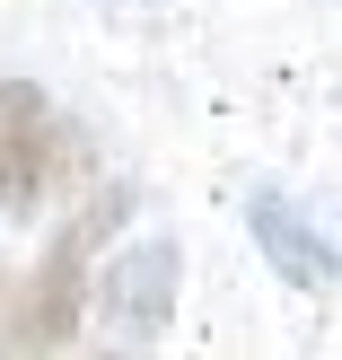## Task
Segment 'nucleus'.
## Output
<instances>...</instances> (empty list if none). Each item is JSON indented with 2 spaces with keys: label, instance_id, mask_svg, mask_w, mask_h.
Masks as SVG:
<instances>
[{
  "label": "nucleus",
  "instance_id": "obj_4",
  "mask_svg": "<svg viewBox=\"0 0 342 360\" xmlns=\"http://www.w3.org/2000/svg\"><path fill=\"white\" fill-rule=\"evenodd\" d=\"M246 229H255V246H263V264H272L290 290H334L342 281V238L325 220H316L308 202H290V193H246Z\"/></svg>",
  "mask_w": 342,
  "mask_h": 360
},
{
  "label": "nucleus",
  "instance_id": "obj_1",
  "mask_svg": "<svg viewBox=\"0 0 342 360\" xmlns=\"http://www.w3.org/2000/svg\"><path fill=\"white\" fill-rule=\"evenodd\" d=\"M123 220H132V185H97L44 238V255L27 264V281L0 299V360H53V352H70L79 308H88V290H97L88 264H97L105 238H123Z\"/></svg>",
  "mask_w": 342,
  "mask_h": 360
},
{
  "label": "nucleus",
  "instance_id": "obj_2",
  "mask_svg": "<svg viewBox=\"0 0 342 360\" xmlns=\"http://www.w3.org/2000/svg\"><path fill=\"white\" fill-rule=\"evenodd\" d=\"M62 193H88V132L35 79H0V220H35Z\"/></svg>",
  "mask_w": 342,
  "mask_h": 360
},
{
  "label": "nucleus",
  "instance_id": "obj_3",
  "mask_svg": "<svg viewBox=\"0 0 342 360\" xmlns=\"http://www.w3.org/2000/svg\"><path fill=\"white\" fill-rule=\"evenodd\" d=\"M176 290H185V246H176L167 229H150V238H123L114 255H105L88 308L105 316L114 343H140V352H150L158 334L176 326Z\"/></svg>",
  "mask_w": 342,
  "mask_h": 360
}]
</instances>
